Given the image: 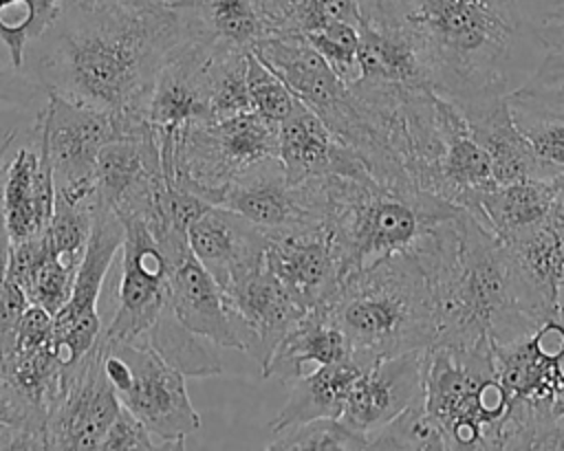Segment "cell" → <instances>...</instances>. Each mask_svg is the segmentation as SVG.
<instances>
[{
	"label": "cell",
	"instance_id": "cell-8",
	"mask_svg": "<svg viewBox=\"0 0 564 451\" xmlns=\"http://www.w3.org/2000/svg\"><path fill=\"white\" fill-rule=\"evenodd\" d=\"M251 53L278 73L341 143L359 154L372 178L394 185L379 139L361 114L350 86L302 35L282 33L269 37Z\"/></svg>",
	"mask_w": 564,
	"mask_h": 451
},
{
	"label": "cell",
	"instance_id": "cell-40",
	"mask_svg": "<svg viewBox=\"0 0 564 451\" xmlns=\"http://www.w3.org/2000/svg\"><path fill=\"white\" fill-rule=\"evenodd\" d=\"M280 7L286 33L302 37L335 22L361 24L359 0H280Z\"/></svg>",
	"mask_w": 564,
	"mask_h": 451
},
{
	"label": "cell",
	"instance_id": "cell-46",
	"mask_svg": "<svg viewBox=\"0 0 564 451\" xmlns=\"http://www.w3.org/2000/svg\"><path fill=\"white\" fill-rule=\"evenodd\" d=\"M46 99V88L20 68L0 66V110H20Z\"/></svg>",
	"mask_w": 564,
	"mask_h": 451
},
{
	"label": "cell",
	"instance_id": "cell-34",
	"mask_svg": "<svg viewBox=\"0 0 564 451\" xmlns=\"http://www.w3.org/2000/svg\"><path fill=\"white\" fill-rule=\"evenodd\" d=\"M59 15L57 0H0V44H4L11 66L24 68L29 46Z\"/></svg>",
	"mask_w": 564,
	"mask_h": 451
},
{
	"label": "cell",
	"instance_id": "cell-36",
	"mask_svg": "<svg viewBox=\"0 0 564 451\" xmlns=\"http://www.w3.org/2000/svg\"><path fill=\"white\" fill-rule=\"evenodd\" d=\"M368 449H449V438L443 425L425 409V403L412 405L383 425L377 433L370 436Z\"/></svg>",
	"mask_w": 564,
	"mask_h": 451
},
{
	"label": "cell",
	"instance_id": "cell-5",
	"mask_svg": "<svg viewBox=\"0 0 564 451\" xmlns=\"http://www.w3.org/2000/svg\"><path fill=\"white\" fill-rule=\"evenodd\" d=\"M322 183L326 222L335 233L344 277L392 253L416 251L436 224L463 209L436 194L372 176H328Z\"/></svg>",
	"mask_w": 564,
	"mask_h": 451
},
{
	"label": "cell",
	"instance_id": "cell-33",
	"mask_svg": "<svg viewBox=\"0 0 564 451\" xmlns=\"http://www.w3.org/2000/svg\"><path fill=\"white\" fill-rule=\"evenodd\" d=\"M507 99L513 121L529 141L544 174L549 178L564 174V114L540 106L522 90H513Z\"/></svg>",
	"mask_w": 564,
	"mask_h": 451
},
{
	"label": "cell",
	"instance_id": "cell-17",
	"mask_svg": "<svg viewBox=\"0 0 564 451\" xmlns=\"http://www.w3.org/2000/svg\"><path fill=\"white\" fill-rule=\"evenodd\" d=\"M267 268L306 310L330 301L344 279V264L328 222L269 231Z\"/></svg>",
	"mask_w": 564,
	"mask_h": 451
},
{
	"label": "cell",
	"instance_id": "cell-45",
	"mask_svg": "<svg viewBox=\"0 0 564 451\" xmlns=\"http://www.w3.org/2000/svg\"><path fill=\"white\" fill-rule=\"evenodd\" d=\"M161 449L159 442L152 440L150 429L130 411L121 405L117 418L108 427L99 451H152Z\"/></svg>",
	"mask_w": 564,
	"mask_h": 451
},
{
	"label": "cell",
	"instance_id": "cell-32",
	"mask_svg": "<svg viewBox=\"0 0 564 451\" xmlns=\"http://www.w3.org/2000/svg\"><path fill=\"white\" fill-rule=\"evenodd\" d=\"M139 343H148L150 348H154L170 365H174L185 376L203 378L218 376L223 372L218 354L207 345L209 341L192 332L176 317L170 301L161 310L156 323L148 330L145 339Z\"/></svg>",
	"mask_w": 564,
	"mask_h": 451
},
{
	"label": "cell",
	"instance_id": "cell-48",
	"mask_svg": "<svg viewBox=\"0 0 564 451\" xmlns=\"http://www.w3.org/2000/svg\"><path fill=\"white\" fill-rule=\"evenodd\" d=\"M7 449H18V451H40L48 449L46 438L37 431L22 429V427H11V425H0V451Z\"/></svg>",
	"mask_w": 564,
	"mask_h": 451
},
{
	"label": "cell",
	"instance_id": "cell-16",
	"mask_svg": "<svg viewBox=\"0 0 564 451\" xmlns=\"http://www.w3.org/2000/svg\"><path fill=\"white\" fill-rule=\"evenodd\" d=\"M163 189L161 145L150 121L101 147L95 165L97 207L115 211L121 220L141 218Z\"/></svg>",
	"mask_w": 564,
	"mask_h": 451
},
{
	"label": "cell",
	"instance_id": "cell-22",
	"mask_svg": "<svg viewBox=\"0 0 564 451\" xmlns=\"http://www.w3.org/2000/svg\"><path fill=\"white\" fill-rule=\"evenodd\" d=\"M494 363L509 398L553 405L564 387V323L549 319L516 341L494 345Z\"/></svg>",
	"mask_w": 564,
	"mask_h": 451
},
{
	"label": "cell",
	"instance_id": "cell-21",
	"mask_svg": "<svg viewBox=\"0 0 564 451\" xmlns=\"http://www.w3.org/2000/svg\"><path fill=\"white\" fill-rule=\"evenodd\" d=\"M214 51L187 40L159 68L145 119L159 136L209 119V68Z\"/></svg>",
	"mask_w": 564,
	"mask_h": 451
},
{
	"label": "cell",
	"instance_id": "cell-27",
	"mask_svg": "<svg viewBox=\"0 0 564 451\" xmlns=\"http://www.w3.org/2000/svg\"><path fill=\"white\" fill-rule=\"evenodd\" d=\"M494 185L487 150L478 143L458 108L441 97V145L430 191L467 209L480 191Z\"/></svg>",
	"mask_w": 564,
	"mask_h": 451
},
{
	"label": "cell",
	"instance_id": "cell-37",
	"mask_svg": "<svg viewBox=\"0 0 564 451\" xmlns=\"http://www.w3.org/2000/svg\"><path fill=\"white\" fill-rule=\"evenodd\" d=\"M95 211L97 202H75L55 194L53 216L44 229L51 253L59 255L62 260L82 264L93 231Z\"/></svg>",
	"mask_w": 564,
	"mask_h": 451
},
{
	"label": "cell",
	"instance_id": "cell-30",
	"mask_svg": "<svg viewBox=\"0 0 564 451\" xmlns=\"http://www.w3.org/2000/svg\"><path fill=\"white\" fill-rule=\"evenodd\" d=\"M350 354L352 348L348 337L319 306L308 310L278 343L269 361L262 365V376L291 385L306 372V365L335 363Z\"/></svg>",
	"mask_w": 564,
	"mask_h": 451
},
{
	"label": "cell",
	"instance_id": "cell-18",
	"mask_svg": "<svg viewBox=\"0 0 564 451\" xmlns=\"http://www.w3.org/2000/svg\"><path fill=\"white\" fill-rule=\"evenodd\" d=\"M187 40L218 53H251L286 33L280 0H167Z\"/></svg>",
	"mask_w": 564,
	"mask_h": 451
},
{
	"label": "cell",
	"instance_id": "cell-31",
	"mask_svg": "<svg viewBox=\"0 0 564 451\" xmlns=\"http://www.w3.org/2000/svg\"><path fill=\"white\" fill-rule=\"evenodd\" d=\"M463 117L491 158L496 185L522 178H549L538 163L529 141L518 130L507 97L496 99Z\"/></svg>",
	"mask_w": 564,
	"mask_h": 451
},
{
	"label": "cell",
	"instance_id": "cell-29",
	"mask_svg": "<svg viewBox=\"0 0 564 451\" xmlns=\"http://www.w3.org/2000/svg\"><path fill=\"white\" fill-rule=\"evenodd\" d=\"M366 367H370V363L350 354L341 361L317 365L313 372H304L289 385V398L271 420V431L278 433L284 427L315 418H339L352 385Z\"/></svg>",
	"mask_w": 564,
	"mask_h": 451
},
{
	"label": "cell",
	"instance_id": "cell-23",
	"mask_svg": "<svg viewBox=\"0 0 564 451\" xmlns=\"http://www.w3.org/2000/svg\"><path fill=\"white\" fill-rule=\"evenodd\" d=\"M187 242L223 290L264 264L269 231L223 205L207 207L189 227Z\"/></svg>",
	"mask_w": 564,
	"mask_h": 451
},
{
	"label": "cell",
	"instance_id": "cell-7",
	"mask_svg": "<svg viewBox=\"0 0 564 451\" xmlns=\"http://www.w3.org/2000/svg\"><path fill=\"white\" fill-rule=\"evenodd\" d=\"M278 141L280 123L258 112L185 125L159 136L165 183L218 205L240 172L278 156Z\"/></svg>",
	"mask_w": 564,
	"mask_h": 451
},
{
	"label": "cell",
	"instance_id": "cell-15",
	"mask_svg": "<svg viewBox=\"0 0 564 451\" xmlns=\"http://www.w3.org/2000/svg\"><path fill=\"white\" fill-rule=\"evenodd\" d=\"M167 262L170 304L176 317L209 343L245 352V341L231 315L229 301L214 275L194 255L187 231L167 229L156 235Z\"/></svg>",
	"mask_w": 564,
	"mask_h": 451
},
{
	"label": "cell",
	"instance_id": "cell-28",
	"mask_svg": "<svg viewBox=\"0 0 564 451\" xmlns=\"http://www.w3.org/2000/svg\"><path fill=\"white\" fill-rule=\"evenodd\" d=\"M555 178H522L480 191L467 207L502 242L551 220Z\"/></svg>",
	"mask_w": 564,
	"mask_h": 451
},
{
	"label": "cell",
	"instance_id": "cell-42",
	"mask_svg": "<svg viewBox=\"0 0 564 451\" xmlns=\"http://www.w3.org/2000/svg\"><path fill=\"white\" fill-rule=\"evenodd\" d=\"M79 264L62 260L59 255L51 253L31 275L24 286L29 304L42 306L51 315H55L73 295L75 277Z\"/></svg>",
	"mask_w": 564,
	"mask_h": 451
},
{
	"label": "cell",
	"instance_id": "cell-50",
	"mask_svg": "<svg viewBox=\"0 0 564 451\" xmlns=\"http://www.w3.org/2000/svg\"><path fill=\"white\" fill-rule=\"evenodd\" d=\"M15 139H18V128H11L0 136V198H2V185H4V172H7V154Z\"/></svg>",
	"mask_w": 564,
	"mask_h": 451
},
{
	"label": "cell",
	"instance_id": "cell-24",
	"mask_svg": "<svg viewBox=\"0 0 564 451\" xmlns=\"http://www.w3.org/2000/svg\"><path fill=\"white\" fill-rule=\"evenodd\" d=\"M29 136L31 143L15 150L4 172L0 209L11 242L42 233L55 207V178L37 119Z\"/></svg>",
	"mask_w": 564,
	"mask_h": 451
},
{
	"label": "cell",
	"instance_id": "cell-1",
	"mask_svg": "<svg viewBox=\"0 0 564 451\" xmlns=\"http://www.w3.org/2000/svg\"><path fill=\"white\" fill-rule=\"evenodd\" d=\"M185 42L187 33L167 0L99 13L59 9L29 46L26 64L46 92L106 110L134 132L148 123L159 68Z\"/></svg>",
	"mask_w": 564,
	"mask_h": 451
},
{
	"label": "cell",
	"instance_id": "cell-10",
	"mask_svg": "<svg viewBox=\"0 0 564 451\" xmlns=\"http://www.w3.org/2000/svg\"><path fill=\"white\" fill-rule=\"evenodd\" d=\"M108 341L130 367L128 383L117 392L121 405L130 409L154 438H159L161 449H183L185 436L200 427L198 411L187 396L185 374L170 365L148 343L110 337Z\"/></svg>",
	"mask_w": 564,
	"mask_h": 451
},
{
	"label": "cell",
	"instance_id": "cell-44",
	"mask_svg": "<svg viewBox=\"0 0 564 451\" xmlns=\"http://www.w3.org/2000/svg\"><path fill=\"white\" fill-rule=\"evenodd\" d=\"M520 9L544 48L564 46V0H520Z\"/></svg>",
	"mask_w": 564,
	"mask_h": 451
},
{
	"label": "cell",
	"instance_id": "cell-52",
	"mask_svg": "<svg viewBox=\"0 0 564 451\" xmlns=\"http://www.w3.org/2000/svg\"><path fill=\"white\" fill-rule=\"evenodd\" d=\"M551 218L564 222V174L555 178V196H553V211Z\"/></svg>",
	"mask_w": 564,
	"mask_h": 451
},
{
	"label": "cell",
	"instance_id": "cell-14",
	"mask_svg": "<svg viewBox=\"0 0 564 451\" xmlns=\"http://www.w3.org/2000/svg\"><path fill=\"white\" fill-rule=\"evenodd\" d=\"M123 224L117 310L104 332L110 339L139 343L170 301L167 262L156 238L139 216L123 218Z\"/></svg>",
	"mask_w": 564,
	"mask_h": 451
},
{
	"label": "cell",
	"instance_id": "cell-39",
	"mask_svg": "<svg viewBox=\"0 0 564 451\" xmlns=\"http://www.w3.org/2000/svg\"><path fill=\"white\" fill-rule=\"evenodd\" d=\"M247 84L253 112L269 121L282 123L302 103L286 81L273 73L256 53L247 55Z\"/></svg>",
	"mask_w": 564,
	"mask_h": 451
},
{
	"label": "cell",
	"instance_id": "cell-38",
	"mask_svg": "<svg viewBox=\"0 0 564 451\" xmlns=\"http://www.w3.org/2000/svg\"><path fill=\"white\" fill-rule=\"evenodd\" d=\"M267 449H368V436L350 429L341 418H315L273 433Z\"/></svg>",
	"mask_w": 564,
	"mask_h": 451
},
{
	"label": "cell",
	"instance_id": "cell-25",
	"mask_svg": "<svg viewBox=\"0 0 564 451\" xmlns=\"http://www.w3.org/2000/svg\"><path fill=\"white\" fill-rule=\"evenodd\" d=\"M505 244L522 308L538 323L560 319L557 299L564 286V222L551 218Z\"/></svg>",
	"mask_w": 564,
	"mask_h": 451
},
{
	"label": "cell",
	"instance_id": "cell-54",
	"mask_svg": "<svg viewBox=\"0 0 564 451\" xmlns=\"http://www.w3.org/2000/svg\"><path fill=\"white\" fill-rule=\"evenodd\" d=\"M557 312H560V321L564 323V286L560 288V299H557Z\"/></svg>",
	"mask_w": 564,
	"mask_h": 451
},
{
	"label": "cell",
	"instance_id": "cell-51",
	"mask_svg": "<svg viewBox=\"0 0 564 451\" xmlns=\"http://www.w3.org/2000/svg\"><path fill=\"white\" fill-rule=\"evenodd\" d=\"M9 253H11V240H9L4 218H2V209H0V279L9 271Z\"/></svg>",
	"mask_w": 564,
	"mask_h": 451
},
{
	"label": "cell",
	"instance_id": "cell-4",
	"mask_svg": "<svg viewBox=\"0 0 564 451\" xmlns=\"http://www.w3.org/2000/svg\"><path fill=\"white\" fill-rule=\"evenodd\" d=\"M322 308L344 330L352 354L370 365L436 341L434 293L414 251L348 273Z\"/></svg>",
	"mask_w": 564,
	"mask_h": 451
},
{
	"label": "cell",
	"instance_id": "cell-11",
	"mask_svg": "<svg viewBox=\"0 0 564 451\" xmlns=\"http://www.w3.org/2000/svg\"><path fill=\"white\" fill-rule=\"evenodd\" d=\"M121 400L104 372V337L62 372L59 394L46 411V444L62 451L99 449Z\"/></svg>",
	"mask_w": 564,
	"mask_h": 451
},
{
	"label": "cell",
	"instance_id": "cell-43",
	"mask_svg": "<svg viewBox=\"0 0 564 451\" xmlns=\"http://www.w3.org/2000/svg\"><path fill=\"white\" fill-rule=\"evenodd\" d=\"M518 90L540 106L564 114V46L546 48L529 81Z\"/></svg>",
	"mask_w": 564,
	"mask_h": 451
},
{
	"label": "cell",
	"instance_id": "cell-49",
	"mask_svg": "<svg viewBox=\"0 0 564 451\" xmlns=\"http://www.w3.org/2000/svg\"><path fill=\"white\" fill-rule=\"evenodd\" d=\"M62 11L70 13H99V11H112L123 7H143L161 0H57Z\"/></svg>",
	"mask_w": 564,
	"mask_h": 451
},
{
	"label": "cell",
	"instance_id": "cell-13",
	"mask_svg": "<svg viewBox=\"0 0 564 451\" xmlns=\"http://www.w3.org/2000/svg\"><path fill=\"white\" fill-rule=\"evenodd\" d=\"M267 231L326 222L324 183H293L278 156H267L225 189L220 202Z\"/></svg>",
	"mask_w": 564,
	"mask_h": 451
},
{
	"label": "cell",
	"instance_id": "cell-19",
	"mask_svg": "<svg viewBox=\"0 0 564 451\" xmlns=\"http://www.w3.org/2000/svg\"><path fill=\"white\" fill-rule=\"evenodd\" d=\"M423 359L425 350H410L375 361L352 385L339 418L370 440L403 409L423 403Z\"/></svg>",
	"mask_w": 564,
	"mask_h": 451
},
{
	"label": "cell",
	"instance_id": "cell-26",
	"mask_svg": "<svg viewBox=\"0 0 564 451\" xmlns=\"http://www.w3.org/2000/svg\"><path fill=\"white\" fill-rule=\"evenodd\" d=\"M278 158L293 183L328 176H370L359 154L341 143L304 103L280 123Z\"/></svg>",
	"mask_w": 564,
	"mask_h": 451
},
{
	"label": "cell",
	"instance_id": "cell-53",
	"mask_svg": "<svg viewBox=\"0 0 564 451\" xmlns=\"http://www.w3.org/2000/svg\"><path fill=\"white\" fill-rule=\"evenodd\" d=\"M551 409H553V416L555 418H564V387L560 389V394L553 398V405H551Z\"/></svg>",
	"mask_w": 564,
	"mask_h": 451
},
{
	"label": "cell",
	"instance_id": "cell-12",
	"mask_svg": "<svg viewBox=\"0 0 564 451\" xmlns=\"http://www.w3.org/2000/svg\"><path fill=\"white\" fill-rule=\"evenodd\" d=\"M126 238L123 220L104 207H97L93 231L77 268L70 299L53 315V350L64 367L77 363L101 337L104 326L97 315V299L108 268L121 251Z\"/></svg>",
	"mask_w": 564,
	"mask_h": 451
},
{
	"label": "cell",
	"instance_id": "cell-2",
	"mask_svg": "<svg viewBox=\"0 0 564 451\" xmlns=\"http://www.w3.org/2000/svg\"><path fill=\"white\" fill-rule=\"evenodd\" d=\"M414 40L430 84L460 114L524 86L546 48L520 0H381Z\"/></svg>",
	"mask_w": 564,
	"mask_h": 451
},
{
	"label": "cell",
	"instance_id": "cell-9",
	"mask_svg": "<svg viewBox=\"0 0 564 451\" xmlns=\"http://www.w3.org/2000/svg\"><path fill=\"white\" fill-rule=\"evenodd\" d=\"M35 119L53 167L55 194L75 202H97V156L106 143L128 134L126 125L106 110L77 103L57 92H46Z\"/></svg>",
	"mask_w": 564,
	"mask_h": 451
},
{
	"label": "cell",
	"instance_id": "cell-3",
	"mask_svg": "<svg viewBox=\"0 0 564 451\" xmlns=\"http://www.w3.org/2000/svg\"><path fill=\"white\" fill-rule=\"evenodd\" d=\"M414 255L434 293V345H502L540 326L520 304L507 244L467 209L436 224Z\"/></svg>",
	"mask_w": 564,
	"mask_h": 451
},
{
	"label": "cell",
	"instance_id": "cell-35",
	"mask_svg": "<svg viewBox=\"0 0 564 451\" xmlns=\"http://www.w3.org/2000/svg\"><path fill=\"white\" fill-rule=\"evenodd\" d=\"M249 53L214 51L209 68V119L225 121L253 112L247 84Z\"/></svg>",
	"mask_w": 564,
	"mask_h": 451
},
{
	"label": "cell",
	"instance_id": "cell-20",
	"mask_svg": "<svg viewBox=\"0 0 564 451\" xmlns=\"http://www.w3.org/2000/svg\"><path fill=\"white\" fill-rule=\"evenodd\" d=\"M225 295L245 341V352H249L260 367L269 361L278 343L308 312L267 268V264L234 282Z\"/></svg>",
	"mask_w": 564,
	"mask_h": 451
},
{
	"label": "cell",
	"instance_id": "cell-6",
	"mask_svg": "<svg viewBox=\"0 0 564 451\" xmlns=\"http://www.w3.org/2000/svg\"><path fill=\"white\" fill-rule=\"evenodd\" d=\"M423 374L425 409L443 425L449 449H496L511 398L496 374L494 343L432 345Z\"/></svg>",
	"mask_w": 564,
	"mask_h": 451
},
{
	"label": "cell",
	"instance_id": "cell-47",
	"mask_svg": "<svg viewBox=\"0 0 564 451\" xmlns=\"http://www.w3.org/2000/svg\"><path fill=\"white\" fill-rule=\"evenodd\" d=\"M53 343V315L42 306L29 304L24 315L15 326L13 350L18 352H35Z\"/></svg>",
	"mask_w": 564,
	"mask_h": 451
},
{
	"label": "cell",
	"instance_id": "cell-41",
	"mask_svg": "<svg viewBox=\"0 0 564 451\" xmlns=\"http://www.w3.org/2000/svg\"><path fill=\"white\" fill-rule=\"evenodd\" d=\"M304 40L328 62V66L346 81L352 84L359 75V26L348 22H335L315 29Z\"/></svg>",
	"mask_w": 564,
	"mask_h": 451
}]
</instances>
